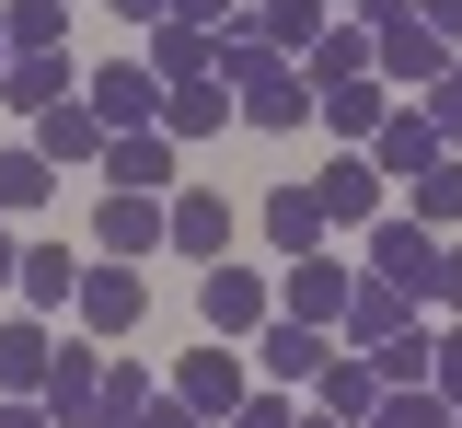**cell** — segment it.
<instances>
[{
    "mask_svg": "<svg viewBox=\"0 0 462 428\" xmlns=\"http://www.w3.org/2000/svg\"><path fill=\"white\" fill-rule=\"evenodd\" d=\"M451 428H462V405H451Z\"/></svg>",
    "mask_w": 462,
    "mask_h": 428,
    "instance_id": "cell-46",
    "label": "cell"
},
{
    "mask_svg": "<svg viewBox=\"0 0 462 428\" xmlns=\"http://www.w3.org/2000/svg\"><path fill=\"white\" fill-rule=\"evenodd\" d=\"M0 23H12V59L23 47H69V0H0Z\"/></svg>",
    "mask_w": 462,
    "mask_h": 428,
    "instance_id": "cell-31",
    "label": "cell"
},
{
    "mask_svg": "<svg viewBox=\"0 0 462 428\" xmlns=\"http://www.w3.org/2000/svg\"><path fill=\"white\" fill-rule=\"evenodd\" d=\"M81 105H93L105 127H162V81H151V59H116V70L81 81Z\"/></svg>",
    "mask_w": 462,
    "mask_h": 428,
    "instance_id": "cell-11",
    "label": "cell"
},
{
    "mask_svg": "<svg viewBox=\"0 0 462 428\" xmlns=\"http://www.w3.org/2000/svg\"><path fill=\"white\" fill-rule=\"evenodd\" d=\"M370 70H382L393 93H428V81L451 70V35H428V23L404 12V23H382V35H370Z\"/></svg>",
    "mask_w": 462,
    "mask_h": 428,
    "instance_id": "cell-8",
    "label": "cell"
},
{
    "mask_svg": "<svg viewBox=\"0 0 462 428\" xmlns=\"http://www.w3.org/2000/svg\"><path fill=\"white\" fill-rule=\"evenodd\" d=\"M47 185H58V163L23 139V151H0V220H35L47 209Z\"/></svg>",
    "mask_w": 462,
    "mask_h": 428,
    "instance_id": "cell-27",
    "label": "cell"
},
{
    "mask_svg": "<svg viewBox=\"0 0 462 428\" xmlns=\"http://www.w3.org/2000/svg\"><path fill=\"white\" fill-rule=\"evenodd\" d=\"M312 197H324V220H382V163H370V151H336V163L312 174Z\"/></svg>",
    "mask_w": 462,
    "mask_h": 428,
    "instance_id": "cell-18",
    "label": "cell"
},
{
    "mask_svg": "<svg viewBox=\"0 0 462 428\" xmlns=\"http://www.w3.org/2000/svg\"><path fill=\"white\" fill-rule=\"evenodd\" d=\"M139 428H208V417H197V405H185V394H173V382H162V394L139 405Z\"/></svg>",
    "mask_w": 462,
    "mask_h": 428,
    "instance_id": "cell-37",
    "label": "cell"
},
{
    "mask_svg": "<svg viewBox=\"0 0 462 428\" xmlns=\"http://www.w3.org/2000/svg\"><path fill=\"white\" fill-rule=\"evenodd\" d=\"M116 12H127V23H139V35H151V23H162V12H173V0H116Z\"/></svg>",
    "mask_w": 462,
    "mask_h": 428,
    "instance_id": "cell-42",
    "label": "cell"
},
{
    "mask_svg": "<svg viewBox=\"0 0 462 428\" xmlns=\"http://www.w3.org/2000/svg\"><path fill=\"white\" fill-rule=\"evenodd\" d=\"M93 174H105V185H127V197H162V185H173V139H162V127H116Z\"/></svg>",
    "mask_w": 462,
    "mask_h": 428,
    "instance_id": "cell-14",
    "label": "cell"
},
{
    "mask_svg": "<svg viewBox=\"0 0 462 428\" xmlns=\"http://www.w3.org/2000/svg\"><path fill=\"white\" fill-rule=\"evenodd\" d=\"M312 405H336V417H370V405H382V370L358 359V348H324V370H312Z\"/></svg>",
    "mask_w": 462,
    "mask_h": 428,
    "instance_id": "cell-22",
    "label": "cell"
},
{
    "mask_svg": "<svg viewBox=\"0 0 462 428\" xmlns=\"http://www.w3.org/2000/svg\"><path fill=\"white\" fill-rule=\"evenodd\" d=\"M35 394H47V417H58V428H81V417H93V394H105V348H93V336H58Z\"/></svg>",
    "mask_w": 462,
    "mask_h": 428,
    "instance_id": "cell-9",
    "label": "cell"
},
{
    "mask_svg": "<svg viewBox=\"0 0 462 428\" xmlns=\"http://www.w3.org/2000/svg\"><path fill=\"white\" fill-rule=\"evenodd\" d=\"M254 370H266V382H312V370H324V324H266V336H254Z\"/></svg>",
    "mask_w": 462,
    "mask_h": 428,
    "instance_id": "cell-24",
    "label": "cell"
},
{
    "mask_svg": "<svg viewBox=\"0 0 462 428\" xmlns=\"http://www.w3.org/2000/svg\"><path fill=\"white\" fill-rule=\"evenodd\" d=\"M346 12H358V23L382 35V23H404V12H416V0H346Z\"/></svg>",
    "mask_w": 462,
    "mask_h": 428,
    "instance_id": "cell-41",
    "label": "cell"
},
{
    "mask_svg": "<svg viewBox=\"0 0 462 428\" xmlns=\"http://www.w3.org/2000/svg\"><path fill=\"white\" fill-rule=\"evenodd\" d=\"M428 312H451V324H462V244H439V278H428Z\"/></svg>",
    "mask_w": 462,
    "mask_h": 428,
    "instance_id": "cell-36",
    "label": "cell"
},
{
    "mask_svg": "<svg viewBox=\"0 0 462 428\" xmlns=\"http://www.w3.org/2000/svg\"><path fill=\"white\" fill-rule=\"evenodd\" d=\"M416 220H428V232H462V163H451V151L416 174Z\"/></svg>",
    "mask_w": 462,
    "mask_h": 428,
    "instance_id": "cell-32",
    "label": "cell"
},
{
    "mask_svg": "<svg viewBox=\"0 0 462 428\" xmlns=\"http://www.w3.org/2000/svg\"><path fill=\"white\" fill-rule=\"evenodd\" d=\"M93 244L105 255H162V197H127V185H105V209H93Z\"/></svg>",
    "mask_w": 462,
    "mask_h": 428,
    "instance_id": "cell-16",
    "label": "cell"
},
{
    "mask_svg": "<svg viewBox=\"0 0 462 428\" xmlns=\"http://www.w3.org/2000/svg\"><path fill=\"white\" fill-rule=\"evenodd\" d=\"M404 324H416V290H393V278H358V290H346V312H336V336L358 348V359H382Z\"/></svg>",
    "mask_w": 462,
    "mask_h": 428,
    "instance_id": "cell-7",
    "label": "cell"
},
{
    "mask_svg": "<svg viewBox=\"0 0 462 428\" xmlns=\"http://www.w3.org/2000/svg\"><path fill=\"white\" fill-rule=\"evenodd\" d=\"M173 394H185L197 417H231V405L254 394V370H243V348H231V336H208V348H185V359H173Z\"/></svg>",
    "mask_w": 462,
    "mask_h": 428,
    "instance_id": "cell-5",
    "label": "cell"
},
{
    "mask_svg": "<svg viewBox=\"0 0 462 428\" xmlns=\"http://www.w3.org/2000/svg\"><path fill=\"white\" fill-rule=\"evenodd\" d=\"M162 244H173V255H197V266H220V255H231V197H208V185L162 197Z\"/></svg>",
    "mask_w": 462,
    "mask_h": 428,
    "instance_id": "cell-12",
    "label": "cell"
},
{
    "mask_svg": "<svg viewBox=\"0 0 462 428\" xmlns=\"http://www.w3.org/2000/svg\"><path fill=\"white\" fill-rule=\"evenodd\" d=\"M346 290H358V278H346L336 255H289V278H278V312H289V324H324V336H336Z\"/></svg>",
    "mask_w": 462,
    "mask_h": 428,
    "instance_id": "cell-10",
    "label": "cell"
},
{
    "mask_svg": "<svg viewBox=\"0 0 462 428\" xmlns=\"http://www.w3.org/2000/svg\"><path fill=\"white\" fill-rule=\"evenodd\" d=\"M416 105H428V116H439V127H451V139H462V47H451V70H439V81H428Z\"/></svg>",
    "mask_w": 462,
    "mask_h": 428,
    "instance_id": "cell-33",
    "label": "cell"
},
{
    "mask_svg": "<svg viewBox=\"0 0 462 428\" xmlns=\"http://www.w3.org/2000/svg\"><path fill=\"white\" fill-rule=\"evenodd\" d=\"M208 70L231 81V116H243V127H266V139L312 127V70L289 59V47H266V35H254V12H243L231 35H208Z\"/></svg>",
    "mask_w": 462,
    "mask_h": 428,
    "instance_id": "cell-1",
    "label": "cell"
},
{
    "mask_svg": "<svg viewBox=\"0 0 462 428\" xmlns=\"http://www.w3.org/2000/svg\"><path fill=\"white\" fill-rule=\"evenodd\" d=\"M324 232H336V220H324L312 185H278V197H266V244L278 255H324Z\"/></svg>",
    "mask_w": 462,
    "mask_h": 428,
    "instance_id": "cell-21",
    "label": "cell"
},
{
    "mask_svg": "<svg viewBox=\"0 0 462 428\" xmlns=\"http://www.w3.org/2000/svg\"><path fill=\"white\" fill-rule=\"evenodd\" d=\"M139 59H151V81L173 93V81H197V70H208V35H197V23H173V12H162V23L139 35Z\"/></svg>",
    "mask_w": 462,
    "mask_h": 428,
    "instance_id": "cell-25",
    "label": "cell"
},
{
    "mask_svg": "<svg viewBox=\"0 0 462 428\" xmlns=\"http://www.w3.org/2000/svg\"><path fill=\"white\" fill-rule=\"evenodd\" d=\"M47 324H35V312H12V324H0V394H35V382H47Z\"/></svg>",
    "mask_w": 462,
    "mask_h": 428,
    "instance_id": "cell-26",
    "label": "cell"
},
{
    "mask_svg": "<svg viewBox=\"0 0 462 428\" xmlns=\"http://www.w3.org/2000/svg\"><path fill=\"white\" fill-rule=\"evenodd\" d=\"M428 382H439V394L462 405V324H451V336H428Z\"/></svg>",
    "mask_w": 462,
    "mask_h": 428,
    "instance_id": "cell-35",
    "label": "cell"
},
{
    "mask_svg": "<svg viewBox=\"0 0 462 428\" xmlns=\"http://www.w3.org/2000/svg\"><path fill=\"white\" fill-rule=\"evenodd\" d=\"M12 290H23V312H35V324H47V312L81 302V255L58 244V232H35V244H23V266H12Z\"/></svg>",
    "mask_w": 462,
    "mask_h": 428,
    "instance_id": "cell-13",
    "label": "cell"
},
{
    "mask_svg": "<svg viewBox=\"0 0 462 428\" xmlns=\"http://www.w3.org/2000/svg\"><path fill=\"white\" fill-rule=\"evenodd\" d=\"M151 394H162L151 370H116V359H105V394H93V417H81V428H139V405H151Z\"/></svg>",
    "mask_w": 462,
    "mask_h": 428,
    "instance_id": "cell-30",
    "label": "cell"
},
{
    "mask_svg": "<svg viewBox=\"0 0 462 428\" xmlns=\"http://www.w3.org/2000/svg\"><path fill=\"white\" fill-rule=\"evenodd\" d=\"M416 23H428V35H451V47H462V0H416Z\"/></svg>",
    "mask_w": 462,
    "mask_h": 428,
    "instance_id": "cell-39",
    "label": "cell"
},
{
    "mask_svg": "<svg viewBox=\"0 0 462 428\" xmlns=\"http://www.w3.org/2000/svg\"><path fill=\"white\" fill-rule=\"evenodd\" d=\"M312 105H324V127H336V139H370V127L393 116V81H382V70H358V81H324Z\"/></svg>",
    "mask_w": 462,
    "mask_h": 428,
    "instance_id": "cell-19",
    "label": "cell"
},
{
    "mask_svg": "<svg viewBox=\"0 0 462 428\" xmlns=\"http://www.w3.org/2000/svg\"><path fill=\"white\" fill-rule=\"evenodd\" d=\"M197 312H208V336H231V348H254V336H266V324H278V290H266V278H254V266H208V278H197Z\"/></svg>",
    "mask_w": 462,
    "mask_h": 428,
    "instance_id": "cell-2",
    "label": "cell"
},
{
    "mask_svg": "<svg viewBox=\"0 0 462 428\" xmlns=\"http://www.w3.org/2000/svg\"><path fill=\"white\" fill-rule=\"evenodd\" d=\"M0 428H58V417H47V394H12V405H0Z\"/></svg>",
    "mask_w": 462,
    "mask_h": 428,
    "instance_id": "cell-40",
    "label": "cell"
},
{
    "mask_svg": "<svg viewBox=\"0 0 462 428\" xmlns=\"http://www.w3.org/2000/svg\"><path fill=\"white\" fill-rule=\"evenodd\" d=\"M208 127H231V81L220 70H197V81L162 93V139H208Z\"/></svg>",
    "mask_w": 462,
    "mask_h": 428,
    "instance_id": "cell-20",
    "label": "cell"
},
{
    "mask_svg": "<svg viewBox=\"0 0 462 428\" xmlns=\"http://www.w3.org/2000/svg\"><path fill=\"white\" fill-rule=\"evenodd\" d=\"M300 70H312V93H324V81H358V70H370V23H358V12H336V23L300 47Z\"/></svg>",
    "mask_w": 462,
    "mask_h": 428,
    "instance_id": "cell-23",
    "label": "cell"
},
{
    "mask_svg": "<svg viewBox=\"0 0 462 428\" xmlns=\"http://www.w3.org/2000/svg\"><path fill=\"white\" fill-rule=\"evenodd\" d=\"M300 428H358V417H336V405H300Z\"/></svg>",
    "mask_w": 462,
    "mask_h": 428,
    "instance_id": "cell-44",
    "label": "cell"
},
{
    "mask_svg": "<svg viewBox=\"0 0 462 428\" xmlns=\"http://www.w3.org/2000/svg\"><path fill=\"white\" fill-rule=\"evenodd\" d=\"M370 278H393V290H416V302H428V278H439V232H428V220H416V209H382V220H370Z\"/></svg>",
    "mask_w": 462,
    "mask_h": 428,
    "instance_id": "cell-4",
    "label": "cell"
},
{
    "mask_svg": "<svg viewBox=\"0 0 462 428\" xmlns=\"http://www.w3.org/2000/svg\"><path fill=\"white\" fill-rule=\"evenodd\" d=\"M336 12H346V0H336Z\"/></svg>",
    "mask_w": 462,
    "mask_h": 428,
    "instance_id": "cell-47",
    "label": "cell"
},
{
    "mask_svg": "<svg viewBox=\"0 0 462 428\" xmlns=\"http://www.w3.org/2000/svg\"><path fill=\"white\" fill-rule=\"evenodd\" d=\"M69 93H81L69 47H23V59L0 70V105H23V116H47V105H69Z\"/></svg>",
    "mask_w": 462,
    "mask_h": 428,
    "instance_id": "cell-15",
    "label": "cell"
},
{
    "mask_svg": "<svg viewBox=\"0 0 462 428\" xmlns=\"http://www.w3.org/2000/svg\"><path fill=\"white\" fill-rule=\"evenodd\" d=\"M243 12H254V0H173V23H197V35H231Z\"/></svg>",
    "mask_w": 462,
    "mask_h": 428,
    "instance_id": "cell-34",
    "label": "cell"
},
{
    "mask_svg": "<svg viewBox=\"0 0 462 428\" xmlns=\"http://www.w3.org/2000/svg\"><path fill=\"white\" fill-rule=\"evenodd\" d=\"M439 151H451V127L428 116V105H393V116L370 127V163H382V185H416Z\"/></svg>",
    "mask_w": 462,
    "mask_h": 428,
    "instance_id": "cell-6",
    "label": "cell"
},
{
    "mask_svg": "<svg viewBox=\"0 0 462 428\" xmlns=\"http://www.w3.org/2000/svg\"><path fill=\"white\" fill-rule=\"evenodd\" d=\"M12 266H23V232H12V220H0V290H12Z\"/></svg>",
    "mask_w": 462,
    "mask_h": 428,
    "instance_id": "cell-43",
    "label": "cell"
},
{
    "mask_svg": "<svg viewBox=\"0 0 462 428\" xmlns=\"http://www.w3.org/2000/svg\"><path fill=\"white\" fill-rule=\"evenodd\" d=\"M324 23H336V0H254V35H266V47H289V59H300Z\"/></svg>",
    "mask_w": 462,
    "mask_h": 428,
    "instance_id": "cell-29",
    "label": "cell"
},
{
    "mask_svg": "<svg viewBox=\"0 0 462 428\" xmlns=\"http://www.w3.org/2000/svg\"><path fill=\"white\" fill-rule=\"evenodd\" d=\"M358 428H451V394H439V382H382V405Z\"/></svg>",
    "mask_w": 462,
    "mask_h": 428,
    "instance_id": "cell-28",
    "label": "cell"
},
{
    "mask_svg": "<svg viewBox=\"0 0 462 428\" xmlns=\"http://www.w3.org/2000/svg\"><path fill=\"white\" fill-rule=\"evenodd\" d=\"M0 70H12V23H0Z\"/></svg>",
    "mask_w": 462,
    "mask_h": 428,
    "instance_id": "cell-45",
    "label": "cell"
},
{
    "mask_svg": "<svg viewBox=\"0 0 462 428\" xmlns=\"http://www.w3.org/2000/svg\"><path fill=\"white\" fill-rule=\"evenodd\" d=\"M81 324H93V336H139V324H151V278H139V266H127V255H93V266H81Z\"/></svg>",
    "mask_w": 462,
    "mask_h": 428,
    "instance_id": "cell-3",
    "label": "cell"
},
{
    "mask_svg": "<svg viewBox=\"0 0 462 428\" xmlns=\"http://www.w3.org/2000/svg\"><path fill=\"white\" fill-rule=\"evenodd\" d=\"M231 428H300V417H289L278 394H243V405H231Z\"/></svg>",
    "mask_w": 462,
    "mask_h": 428,
    "instance_id": "cell-38",
    "label": "cell"
},
{
    "mask_svg": "<svg viewBox=\"0 0 462 428\" xmlns=\"http://www.w3.org/2000/svg\"><path fill=\"white\" fill-rule=\"evenodd\" d=\"M23 139H35L47 163H105V139H116V127L93 116L81 93H69V105H47V116H23Z\"/></svg>",
    "mask_w": 462,
    "mask_h": 428,
    "instance_id": "cell-17",
    "label": "cell"
}]
</instances>
